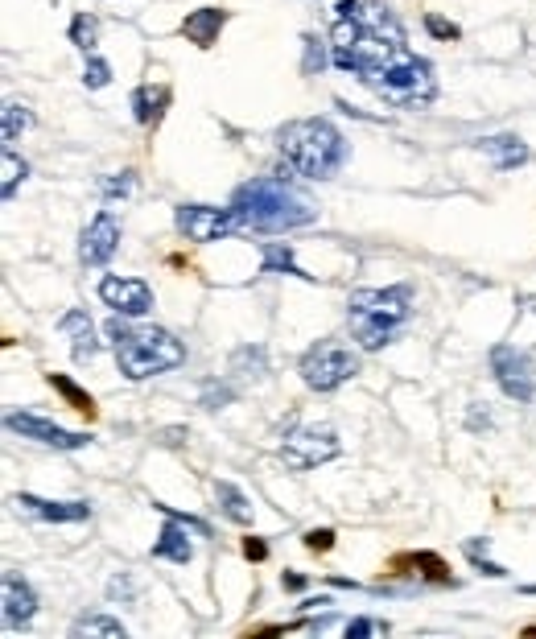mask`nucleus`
Returning a JSON list of instances; mask_svg holds the SVG:
<instances>
[{
	"instance_id": "f257e3e1",
	"label": "nucleus",
	"mask_w": 536,
	"mask_h": 639,
	"mask_svg": "<svg viewBox=\"0 0 536 639\" xmlns=\"http://www.w3.org/2000/svg\"><path fill=\"white\" fill-rule=\"evenodd\" d=\"M405 46V29L396 13L380 0H339L330 25V62L339 71H351L363 87L372 83L392 58H400Z\"/></svg>"
},
{
	"instance_id": "f03ea898",
	"label": "nucleus",
	"mask_w": 536,
	"mask_h": 639,
	"mask_svg": "<svg viewBox=\"0 0 536 639\" xmlns=\"http://www.w3.org/2000/svg\"><path fill=\"white\" fill-rule=\"evenodd\" d=\"M277 149H281L289 170H297L301 178H310V182L334 178L343 170V161H347V137L326 116L289 120L285 128H277Z\"/></svg>"
},
{
	"instance_id": "7ed1b4c3",
	"label": "nucleus",
	"mask_w": 536,
	"mask_h": 639,
	"mask_svg": "<svg viewBox=\"0 0 536 639\" xmlns=\"http://www.w3.org/2000/svg\"><path fill=\"white\" fill-rule=\"evenodd\" d=\"M231 211H236L240 231H260V235H277V231H293L318 219V211L297 198L289 186L273 182V178H252L231 194Z\"/></svg>"
},
{
	"instance_id": "20e7f679",
	"label": "nucleus",
	"mask_w": 536,
	"mask_h": 639,
	"mask_svg": "<svg viewBox=\"0 0 536 639\" xmlns=\"http://www.w3.org/2000/svg\"><path fill=\"white\" fill-rule=\"evenodd\" d=\"M413 318V289L388 285V289H355L347 301V326L351 339L363 351H384Z\"/></svg>"
},
{
	"instance_id": "39448f33",
	"label": "nucleus",
	"mask_w": 536,
	"mask_h": 639,
	"mask_svg": "<svg viewBox=\"0 0 536 639\" xmlns=\"http://www.w3.org/2000/svg\"><path fill=\"white\" fill-rule=\"evenodd\" d=\"M112 334V347H116V363L128 380H149L178 367L186 359V347L174 339L170 330L161 326H124L120 314L108 322Z\"/></svg>"
},
{
	"instance_id": "423d86ee",
	"label": "nucleus",
	"mask_w": 536,
	"mask_h": 639,
	"mask_svg": "<svg viewBox=\"0 0 536 639\" xmlns=\"http://www.w3.org/2000/svg\"><path fill=\"white\" fill-rule=\"evenodd\" d=\"M367 87H372V91L384 99V104H392V108H429L433 95H438L433 66H429L421 54H413V50H405L400 58H392Z\"/></svg>"
},
{
	"instance_id": "0eeeda50",
	"label": "nucleus",
	"mask_w": 536,
	"mask_h": 639,
	"mask_svg": "<svg viewBox=\"0 0 536 639\" xmlns=\"http://www.w3.org/2000/svg\"><path fill=\"white\" fill-rule=\"evenodd\" d=\"M297 372H301V380H306L310 392H334V388H343L351 376H359V355L351 347H343V343H334V339H322V343H314L306 355H301Z\"/></svg>"
},
{
	"instance_id": "6e6552de",
	"label": "nucleus",
	"mask_w": 536,
	"mask_h": 639,
	"mask_svg": "<svg viewBox=\"0 0 536 639\" xmlns=\"http://www.w3.org/2000/svg\"><path fill=\"white\" fill-rule=\"evenodd\" d=\"M339 450H343L339 433L326 429V425H293L281 437V458L293 470H314V466H322L330 458H339Z\"/></svg>"
},
{
	"instance_id": "1a4fd4ad",
	"label": "nucleus",
	"mask_w": 536,
	"mask_h": 639,
	"mask_svg": "<svg viewBox=\"0 0 536 639\" xmlns=\"http://www.w3.org/2000/svg\"><path fill=\"white\" fill-rule=\"evenodd\" d=\"M491 376L495 384L504 388V396L520 400V405H528V400L536 396V367H532V355L512 347V343H499L491 347Z\"/></svg>"
},
{
	"instance_id": "9d476101",
	"label": "nucleus",
	"mask_w": 536,
	"mask_h": 639,
	"mask_svg": "<svg viewBox=\"0 0 536 639\" xmlns=\"http://www.w3.org/2000/svg\"><path fill=\"white\" fill-rule=\"evenodd\" d=\"M174 223H178V231L186 235L190 244H215V240H223V235L240 231L236 211H231V207L219 211V207H203V203H182Z\"/></svg>"
},
{
	"instance_id": "9b49d317",
	"label": "nucleus",
	"mask_w": 536,
	"mask_h": 639,
	"mask_svg": "<svg viewBox=\"0 0 536 639\" xmlns=\"http://www.w3.org/2000/svg\"><path fill=\"white\" fill-rule=\"evenodd\" d=\"M5 425L13 433H21L25 442H38V446H50V450H83L91 442V433H75V429H62L38 413H5Z\"/></svg>"
},
{
	"instance_id": "f8f14e48",
	"label": "nucleus",
	"mask_w": 536,
	"mask_h": 639,
	"mask_svg": "<svg viewBox=\"0 0 536 639\" xmlns=\"http://www.w3.org/2000/svg\"><path fill=\"white\" fill-rule=\"evenodd\" d=\"M116 248H120V219L116 211H99L79 235V260L87 268H99L116 256Z\"/></svg>"
},
{
	"instance_id": "ddd939ff",
	"label": "nucleus",
	"mask_w": 536,
	"mask_h": 639,
	"mask_svg": "<svg viewBox=\"0 0 536 639\" xmlns=\"http://www.w3.org/2000/svg\"><path fill=\"white\" fill-rule=\"evenodd\" d=\"M99 297L120 318H145L153 310V289L141 277H104L99 281Z\"/></svg>"
},
{
	"instance_id": "4468645a",
	"label": "nucleus",
	"mask_w": 536,
	"mask_h": 639,
	"mask_svg": "<svg viewBox=\"0 0 536 639\" xmlns=\"http://www.w3.org/2000/svg\"><path fill=\"white\" fill-rule=\"evenodd\" d=\"M13 503H17L25 516L46 520V524H79V520H91V503H83V499L54 503V499H38V495H17Z\"/></svg>"
},
{
	"instance_id": "2eb2a0df",
	"label": "nucleus",
	"mask_w": 536,
	"mask_h": 639,
	"mask_svg": "<svg viewBox=\"0 0 536 639\" xmlns=\"http://www.w3.org/2000/svg\"><path fill=\"white\" fill-rule=\"evenodd\" d=\"M170 520L161 524V532H157V545H153V557L157 561H174V565H186L190 557H194V545H190V520H182V516H174V512H165Z\"/></svg>"
},
{
	"instance_id": "dca6fc26",
	"label": "nucleus",
	"mask_w": 536,
	"mask_h": 639,
	"mask_svg": "<svg viewBox=\"0 0 536 639\" xmlns=\"http://www.w3.org/2000/svg\"><path fill=\"white\" fill-rule=\"evenodd\" d=\"M33 615H38V594L17 569H5V627H25Z\"/></svg>"
},
{
	"instance_id": "f3484780",
	"label": "nucleus",
	"mask_w": 536,
	"mask_h": 639,
	"mask_svg": "<svg viewBox=\"0 0 536 639\" xmlns=\"http://www.w3.org/2000/svg\"><path fill=\"white\" fill-rule=\"evenodd\" d=\"M227 25V13L223 9H194L186 21H182V38L198 50H211L219 42V33Z\"/></svg>"
},
{
	"instance_id": "a211bd4d",
	"label": "nucleus",
	"mask_w": 536,
	"mask_h": 639,
	"mask_svg": "<svg viewBox=\"0 0 536 639\" xmlns=\"http://www.w3.org/2000/svg\"><path fill=\"white\" fill-rule=\"evenodd\" d=\"M58 330L71 334V355H75V363H87V359L99 351V343H95V322H91L87 310H66L62 322H58Z\"/></svg>"
},
{
	"instance_id": "6ab92c4d",
	"label": "nucleus",
	"mask_w": 536,
	"mask_h": 639,
	"mask_svg": "<svg viewBox=\"0 0 536 639\" xmlns=\"http://www.w3.org/2000/svg\"><path fill=\"white\" fill-rule=\"evenodd\" d=\"M165 104H170V87L165 83H141L137 91H132V116H137L141 128H153L161 120Z\"/></svg>"
},
{
	"instance_id": "aec40b11",
	"label": "nucleus",
	"mask_w": 536,
	"mask_h": 639,
	"mask_svg": "<svg viewBox=\"0 0 536 639\" xmlns=\"http://www.w3.org/2000/svg\"><path fill=\"white\" fill-rule=\"evenodd\" d=\"M215 503H219V512H223L231 524H240V528H248L252 516H256L252 499H248L236 483H227V479H215Z\"/></svg>"
},
{
	"instance_id": "412c9836",
	"label": "nucleus",
	"mask_w": 536,
	"mask_h": 639,
	"mask_svg": "<svg viewBox=\"0 0 536 639\" xmlns=\"http://www.w3.org/2000/svg\"><path fill=\"white\" fill-rule=\"evenodd\" d=\"M479 149L495 157L499 170H516V165H524V161H528L524 141H520V137H512V132H499V137H483V141H479Z\"/></svg>"
},
{
	"instance_id": "4be33fe9",
	"label": "nucleus",
	"mask_w": 536,
	"mask_h": 639,
	"mask_svg": "<svg viewBox=\"0 0 536 639\" xmlns=\"http://www.w3.org/2000/svg\"><path fill=\"white\" fill-rule=\"evenodd\" d=\"M264 273H289L301 281H314L306 268L293 260V244H264Z\"/></svg>"
},
{
	"instance_id": "5701e85b",
	"label": "nucleus",
	"mask_w": 536,
	"mask_h": 639,
	"mask_svg": "<svg viewBox=\"0 0 536 639\" xmlns=\"http://www.w3.org/2000/svg\"><path fill=\"white\" fill-rule=\"evenodd\" d=\"M71 635H75V639H83V635H104V639H124L128 631H124V623H120V619H112V615H87V619H79V623L71 627Z\"/></svg>"
},
{
	"instance_id": "b1692460",
	"label": "nucleus",
	"mask_w": 536,
	"mask_h": 639,
	"mask_svg": "<svg viewBox=\"0 0 536 639\" xmlns=\"http://www.w3.org/2000/svg\"><path fill=\"white\" fill-rule=\"evenodd\" d=\"M50 388H54V392H62L66 400H71V409H75V413H83V417H95V400H91V396H87V392H83V388H79L71 376H58V372H54V376H50Z\"/></svg>"
},
{
	"instance_id": "393cba45",
	"label": "nucleus",
	"mask_w": 536,
	"mask_h": 639,
	"mask_svg": "<svg viewBox=\"0 0 536 639\" xmlns=\"http://www.w3.org/2000/svg\"><path fill=\"white\" fill-rule=\"evenodd\" d=\"M0 161H5V182H0V194H5V203L17 194V186L25 182V174H29V165L13 153V145H5V153H0Z\"/></svg>"
},
{
	"instance_id": "a878e982",
	"label": "nucleus",
	"mask_w": 536,
	"mask_h": 639,
	"mask_svg": "<svg viewBox=\"0 0 536 639\" xmlns=\"http://www.w3.org/2000/svg\"><path fill=\"white\" fill-rule=\"evenodd\" d=\"M71 42H75L83 54H95V46H99V21H95L91 13H75V21H71Z\"/></svg>"
},
{
	"instance_id": "bb28decb",
	"label": "nucleus",
	"mask_w": 536,
	"mask_h": 639,
	"mask_svg": "<svg viewBox=\"0 0 536 639\" xmlns=\"http://www.w3.org/2000/svg\"><path fill=\"white\" fill-rule=\"evenodd\" d=\"M244 372H252V380H260L268 372V359H264L260 347H240L236 355H231V376H244Z\"/></svg>"
},
{
	"instance_id": "cd10ccee",
	"label": "nucleus",
	"mask_w": 536,
	"mask_h": 639,
	"mask_svg": "<svg viewBox=\"0 0 536 639\" xmlns=\"http://www.w3.org/2000/svg\"><path fill=\"white\" fill-rule=\"evenodd\" d=\"M33 128V116H29V108L25 104H5V145H17V137H25V132Z\"/></svg>"
},
{
	"instance_id": "c85d7f7f",
	"label": "nucleus",
	"mask_w": 536,
	"mask_h": 639,
	"mask_svg": "<svg viewBox=\"0 0 536 639\" xmlns=\"http://www.w3.org/2000/svg\"><path fill=\"white\" fill-rule=\"evenodd\" d=\"M466 561H471L475 569H483L487 578H508V569L487 557V541H479V536H475V541H466Z\"/></svg>"
},
{
	"instance_id": "c756f323",
	"label": "nucleus",
	"mask_w": 536,
	"mask_h": 639,
	"mask_svg": "<svg viewBox=\"0 0 536 639\" xmlns=\"http://www.w3.org/2000/svg\"><path fill=\"white\" fill-rule=\"evenodd\" d=\"M301 46H306V62H301V75H318V71H326L330 54H326V46L314 38V33H301Z\"/></svg>"
},
{
	"instance_id": "7c9ffc66",
	"label": "nucleus",
	"mask_w": 536,
	"mask_h": 639,
	"mask_svg": "<svg viewBox=\"0 0 536 639\" xmlns=\"http://www.w3.org/2000/svg\"><path fill=\"white\" fill-rule=\"evenodd\" d=\"M83 83H87L91 91L108 87V83H112V62H108V58H99V54H87V66H83Z\"/></svg>"
},
{
	"instance_id": "2f4dec72",
	"label": "nucleus",
	"mask_w": 536,
	"mask_h": 639,
	"mask_svg": "<svg viewBox=\"0 0 536 639\" xmlns=\"http://www.w3.org/2000/svg\"><path fill=\"white\" fill-rule=\"evenodd\" d=\"M132 186H137V174L124 170V174H108L104 182H99V194H104V198H128Z\"/></svg>"
},
{
	"instance_id": "473e14b6",
	"label": "nucleus",
	"mask_w": 536,
	"mask_h": 639,
	"mask_svg": "<svg viewBox=\"0 0 536 639\" xmlns=\"http://www.w3.org/2000/svg\"><path fill=\"white\" fill-rule=\"evenodd\" d=\"M413 565H417V569H425V578H429V582H450V569H446V561H442L438 553H417V557H413Z\"/></svg>"
},
{
	"instance_id": "72a5a7b5",
	"label": "nucleus",
	"mask_w": 536,
	"mask_h": 639,
	"mask_svg": "<svg viewBox=\"0 0 536 639\" xmlns=\"http://www.w3.org/2000/svg\"><path fill=\"white\" fill-rule=\"evenodd\" d=\"M425 29H429L438 42H454V38H462V29H458L454 21H446V17H438V13H425Z\"/></svg>"
},
{
	"instance_id": "f704fd0d",
	"label": "nucleus",
	"mask_w": 536,
	"mask_h": 639,
	"mask_svg": "<svg viewBox=\"0 0 536 639\" xmlns=\"http://www.w3.org/2000/svg\"><path fill=\"white\" fill-rule=\"evenodd\" d=\"M388 631V623H376V619H351L347 623V639H363V635H380Z\"/></svg>"
},
{
	"instance_id": "c9c22d12",
	"label": "nucleus",
	"mask_w": 536,
	"mask_h": 639,
	"mask_svg": "<svg viewBox=\"0 0 536 639\" xmlns=\"http://www.w3.org/2000/svg\"><path fill=\"white\" fill-rule=\"evenodd\" d=\"M306 549H310V553H330V549H334V532H330V528L306 532Z\"/></svg>"
},
{
	"instance_id": "e433bc0d",
	"label": "nucleus",
	"mask_w": 536,
	"mask_h": 639,
	"mask_svg": "<svg viewBox=\"0 0 536 639\" xmlns=\"http://www.w3.org/2000/svg\"><path fill=\"white\" fill-rule=\"evenodd\" d=\"M207 409H219V405H227V400H231V388H219V384H207Z\"/></svg>"
},
{
	"instance_id": "4c0bfd02",
	"label": "nucleus",
	"mask_w": 536,
	"mask_h": 639,
	"mask_svg": "<svg viewBox=\"0 0 536 639\" xmlns=\"http://www.w3.org/2000/svg\"><path fill=\"white\" fill-rule=\"evenodd\" d=\"M244 557H248V561H264V557H268V545L256 541V536H248V541H244Z\"/></svg>"
},
{
	"instance_id": "58836bf2",
	"label": "nucleus",
	"mask_w": 536,
	"mask_h": 639,
	"mask_svg": "<svg viewBox=\"0 0 536 639\" xmlns=\"http://www.w3.org/2000/svg\"><path fill=\"white\" fill-rule=\"evenodd\" d=\"M281 586H285V590H293V594H301L310 582H306V574H285V578H281Z\"/></svg>"
},
{
	"instance_id": "ea45409f",
	"label": "nucleus",
	"mask_w": 536,
	"mask_h": 639,
	"mask_svg": "<svg viewBox=\"0 0 536 639\" xmlns=\"http://www.w3.org/2000/svg\"><path fill=\"white\" fill-rule=\"evenodd\" d=\"M108 594H112V598H132V586H128V574H124V578H116V582L108 586Z\"/></svg>"
}]
</instances>
